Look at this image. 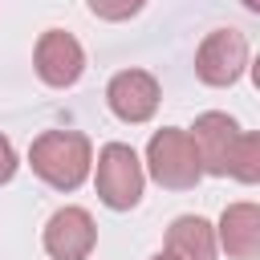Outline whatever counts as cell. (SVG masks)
<instances>
[{
    "instance_id": "5b68a950",
    "label": "cell",
    "mask_w": 260,
    "mask_h": 260,
    "mask_svg": "<svg viewBox=\"0 0 260 260\" xmlns=\"http://www.w3.org/2000/svg\"><path fill=\"white\" fill-rule=\"evenodd\" d=\"M32 65H37V77L53 89H69L77 85V77L85 73V49L73 32L65 28H45L41 41H37V53H32Z\"/></svg>"
},
{
    "instance_id": "ba28073f",
    "label": "cell",
    "mask_w": 260,
    "mask_h": 260,
    "mask_svg": "<svg viewBox=\"0 0 260 260\" xmlns=\"http://www.w3.org/2000/svg\"><path fill=\"white\" fill-rule=\"evenodd\" d=\"M187 134H191V146H195V154H199L203 175H219V179H223V175H228L232 146H236V138H240L236 118L223 114V110H207V114L195 118V126H191Z\"/></svg>"
},
{
    "instance_id": "52a82bcc",
    "label": "cell",
    "mask_w": 260,
    "mask_h": 260,
    "mask_svg": "<svg viewBox=\"0 0 260 260\" xmlns=\"http://www.w3.org/2000/svg\"><path fill=\"white\" fill-rule=\"evenodd\" d=\"M106 106L114 110V118L138 126V122H150L154 110H158V81L154 73L146 69H122L110 77L106 85Z\"/></svg>"
},
{
    "instance_id": "9c48e42d",
    "label": "cell",
    "mask_w": 260,
    "mask_h": 260,
    "mask_svg": "<svg viewBox=\"0 0 260 260\" xmlns=\"http://www.w3.org/2000/svg\"><path fill=\"white\" fill-rule=\"evenodd\" d=\"M215 244H219L232 260H256V256H260V207L248 203V199L223 207Z\"/></svg>"
},
{
    "instance_id": "6da1fadb",
    "label": "cell",
    "mask_w": 260,
    "mask_h": 260,
    "mask_svg": "<svg viewBox=\"0 0 260 260\" xmlns=\"http://www.w3.org/2000/svg\"><path fill=\"white\" fill-rule=\"evenodd\" d=\"M28 167L53 191H77L93 171V142L81 130H45L28 146Z\"/></svg>"
},
{
    "instance_id": "9a60e30c",
    "label": "cell",
    "mask_w": 260,
    "mask_h": 260,
    "mask_svg": "<svg viewBox=\"0 0 260 260\" xmlns=\"http://www.w3.org/2000/svg\"><path fill=\"white\" fill-rule=\"evenodd\" d=\"M150 260H175V256H167V252H154V256H150Z\"/></svg>"
},
{
    "instance_id": "30bf717a",
    "label": "cell",
    "mask_w": 260,
    "mask_h": 260,
    "mask_svg": "<svg viewBox=\"0 0 260 260\" xmlns=\"http://www.w3.org/2000/svg\"><path fill=\"white\" fill-rule=\"evenodd\" d=\"M167 256L175 260H215L219 244H215V228L203 215H179L167 228Z\"/></svg>"
},
{
    "instance_id": "277c9868",
    "label": "cell",
    "mask_w": 260,
    "mask_h": 260,
    "mask_svg": "<svg viewBox=\"0 0 260 260\" xmlns=\"http://www.w3.org/2000/svg\"><path fill=\"white\" fill-rule=\"evenodd\" d=\"M248 69V41L240 28H215L203 37V45L195 49V77L203 85H236Z\"/></svg>"
},
{
    "instance_id": "4fadbf2b",
    "label": "cell",
    "mask_w": 260,
    "mask_h": 260,
    "mask_svg": "<svg viewBox=\"0 0 260 260\" xmlns=\"http://www.w3.org/2000/svg\"><path fill=\"white\" fill-rule=\"evenodd\" d=\"M16 175V150H12V142L0 134V183H8Z\"/></svg>"
},
{
    "instance_id": "3957f363",
    "label": "cell",
    "mask_w": 260,
    "mask_h": 260,
    "mask_svg": "<svg viewBox=\"0 0 260 260\" xmlns=\"http://www.w3.org/2000/svg\"><path fill=\"white\" fill-rule=\"evenodd\" d=\"M93 187H98V199H102L110 211H130V207H138L142 187H146V171H142L134 146H126V142H106V146L98 150Z\"/></svg>"
},
{
    "instance_id": "8fae6325",
    "label": "cell",
    "mask_w": 260,
    "mask_h": 260,
    "mask_svg": "<svg viewBox=\"0 0 260 260\" xmlns=\"http://www.w3.org/2000/svg\"><path fill=\"white\" fill-rule=\"evenodd\" d=\"M228 175L240 179V183H256L260 179V134L240 130V138L232 146V158H228Z\"/></svg>"
},
{
    "instance_id": "5bb4252c",
    "label": "cell",
    "mask_w": 260,
    "mask_h": 260,
    "mask_svg": "<svg viewBox=\"0 0 260 260\" xmlns=\"http://www.w3.org/2000/svg\"><path fill=\"white\" fill-rule=\"evenodd\" d=\"M240 4H244L248 12H260V0H240Z\"/></svg>"
},
{
    "instance_id": "8992f818",
    "label": "cell",
    "mask_w": 260,
    "mask_h": 260,
    "mask_svg": "<svg viewBox=\"0 0 260 260\" xmlns=\"http://www.w3.org/2000/svg\"><path fill=\"white\" fill-rule=\"evenodd\" d=\"M41 244L53 260H85L98 244V223L85 207H61L49 215Z\"/></svg>"
},
{
    "instance_id": "7c38bea8",
    "label": "cell",
    "mask_w": 260,
    "mask_h": 260,
    "mask_svg": "<svg viewBox=\"0 0 260 260\" xmlns=\"http://www.w3.org/2000/svg\"><path fill=\"white\" fill-rule=\"evenodd\" d=\"M85 4L98 20H130V16L142 12L146 0H85Z\"/></svg>"
},
{
    "instance_id": "7a4b0ae2",
    "label": "cell",
    "mask_w": 260,
    "mask_h": 260,
    "mask_svg": "<svg viewBox=\"0 0 260 260\" xmlns=\"http://www.w3.org/2000/svg\"><path fill=\"white\" fill-rule=\"evenodd\" d=\"M146 171L158 187L167 191H191L199 179H203V167H199V154L191 146V134L179 130V126H162L150 134L146 142Z\"/></svg>"
}]
</instances>
